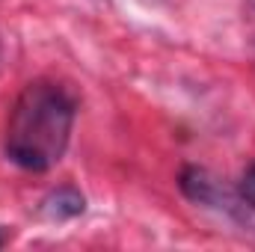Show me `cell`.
Wrapping results in <instances>:
<instances>
[{
  "instance_id": "1",
  "label": "cell",
  "mask_w": 255,
  "mask_h": 252,
  "mask_svg": "<svg viewBox=\"0 0 255 252\" xmlns=\"http://www.w3.org/2000/svg\"><path fill=\"white\" fill-rule=\"evenodd\" d=\"M77 122V95L51 77L30 80L6 122L3 154L27 172H48L63 160Z\"/></svg>"
},
{
  "instance_id": "2",
  "label": "cell",
  "mask_w": 255,
  "mask_h": 252,
  "mask_svg": "<svg viewBox=\"0 0 255 252\" xmlns=\"http://www.w3.org/2000/svg\"><path fill=\"white\" fill-rule=\"evenodd\" d=\"M178 187H181V193L190 202L205 205V208H214V211H223L229 217H241L244 211H250L238 193L226 190L208 169H202V166H184L181 175H178Z\"/></svg>"
},
{
  "instance_id": "3",
  "label": "cell",
  "mask_w": 255,
  "mask_h": 252,
  "mask_svg": "<svg viewBox=\"0 0 255 252\" xmlns=\"http://www.w3.org/2000/svg\"><path fill=\"white\" fill-rule=\"evenodd\" d=\"M83 211H86V199H83L80 190L71 187V184L51 190V193L42 199V205H39V214H42L45 220H51V223L74 220V217H80Z\"/></svg>"
},
{
  "instance_id": "4",
  "label": "cell",
  "mask_w": 255,
  "mask_h": 252,
  "mask_svg": "<svg viewBox=\"0 0 255 252\" xmlns=\"http://www.w3.org/2000/svg\"><path fill=\"white\" fill-rule=\"evenodd\" d=\"M238 196L244 199V205L255 211V163L253 166H247V172L241 175V181H238Z\"/></svg>"
},
{
  "instance_id": "5",
  "label": "cell",
  "mask_w": 255,
  "mask_h": 252,
  "mask_svg": "<svg viewBox=\"0 0 255 252\" xmlns=\"http://www.w3.org/2000/svg\"><path fill=\"white\" fill-rule=\"evenodd\" d=\"M6 241H9V235H6V232H3V226H0V250L6 247Z\"/></svg>"
},
{
  "instance_id": "6",
  "label": "cell",
  "mask_w": 255,
  "mask_h": 252,
  "mask_svg": "<svg viewBox=\"0 0 255 252\" xmlns=\"http://www.w3.org/2000/svg\"><path fill=\"white\" fill-rule=\"evenodd\" d=\"M250 3H253V6H255V0H250Z\"/></svg>"
}]
</instances>
